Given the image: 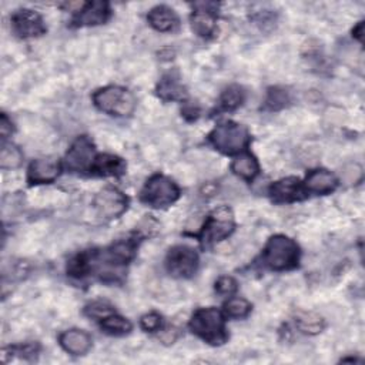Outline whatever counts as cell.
<instances>
[{
	"label": "cell",
	"mask_w": 365,
	"mask_h": 365,
	"mask_svg": "<svg viewBox=\"0 0 365 365\" xmlns=\"http://www.w3.org/2000/svg\"><path fill=\"white\" fill-rule=\"evenodd\" d=\"M23 161V153L19 147L14 144H3L1 153H0V167L3 170H11L17 168Z\"/></svg>",
	"instance_id": "25"
},
{
	"label": "cell",
	"mask_w": 365,
	"mask_h": 365,
	"mask_svg": "<svg viewBox=\"0 0 365 365\" xmlns=\"http://www.w3.org/2000/svg\"><path fill=\"white\" fill-rule=\"evenodd\" d=\"M93 269V251H84L74 255L67 264V272L71 277L83 278Z\"/></svg>",
	"instance_id": "21"
},
{
	"label": "cell",
	"mask_w": 365,
	"mask_h": 365,
	"mask_svg": "<svg viewBox=\"0 0 365 365\" xmlns=\"http://www.w3.org/2000/svg\"><path fill=\"white\" fill-rule=\"evenodd\" d=\"M251 304L240 297H232L224 304V312L230 318H244L250 314Z\"/></svg>",
	"instance_id": "26"
},
{
	"label": "cell",
	"mask_w": 365,
	"mask_h": 365,
	"mask_svg": "<svg viewBox=\"0 0 365 365\" xmlns=\"http://www.w3.org/2000/svg\"><path fill=\"white\" fill-rule=\"evenodd\" d=\"M211 144L224 154H237L250 144V133L245 125L235 121H224L218 124L208 135Z\"/></svg>",
	"instance_id": "4"
},
{
	"label": "cell",
	"mask_w": 365,
	"mask_h": 365,
	"mask_svg": "<svg viewBox=\"0 0 365 365\" xmlns=\"http://www.w3.org/2000/svg\"><path fill=\"white\" fill-rule=\"evenodd\" d=\"M100 327L103 328V331H106L107 334L111 335H123L131 331L133 325L128 319H125L124 317L111 314L103 319H100Z\"/></svg>",
	"instance_id": "22"
},
{
	"label": "cell",
	"mask_w": 365,
	"mask_h": 365,
	"mask_svg": "<svg viewBox=\"0 0 365 365\" xmlns=\"http://www.w3.org/2000/svg\"><path fill=\"white\" fill-rule=\"evenodd\" d=\"M218 4L211 1H201L194 4L191 14V27L201 37H210L215 31Z\"/></svg>",
	"instance_id": "11"
},
{
	"label": "cell",
	"mask_w": 365,
	"mask_h": 365,
	"mask_svg": "<svg viewBox=\"0 0 365 365\" xmlns=\"http://www.w3.org/2000/svg\"><path fill=\"white\" fill-rule=\"evenodd\" d=\"M96 148L93 141L86 137H77L66 154V167L73 173H86L93 168L96 161Z\"/></svg>",
	"instance_id": "8"
},
{
	"label": "cell",
	"mask_w": 365,
	"mask_h": 365,
	"mask_svg": "<svg viewBox=\"0 0 365 365\" xmlns=\"http://www.w3.org/2000/svg\"><path fill=\"white\" fill-rule=\"evenodd\" d=\"M362 33H364V21H359V23L356 24V27H354L352 36H354L355 38H358V40L362 43Z\"/></svg>",
	"instance_id": "33"
},
{
	"label": "cell",
	"mask_w": 365,
	"mask_h": 365,
	"mask_svg": "<svg viewBox=\"0 0 365 365\" xmlns=\"http://www.w3.org/2000/svg\"><path fill=\"white\" fill-rule=\"evenodd\" d=\"M10 21L13 31L21 38L38 37L46 33V26L41 16L29 9H21L13 13Z\"/></svg>",
	"instance_id": "10"
},
{
	"label": "cell",
	"mask_w": 365,
	"mask_h": 365,
	"mask_svg": "<svg viewBox=\"0 0 365 365\" xmlns=\"http://www.w3.org/2000/svg\"><path fill=\"white\" fill-rule=\"evenodd\" d=\"M235 220L234 212L227 205H220L218 208L212 210L207 217L201 232L198 234L200 241L202 245H211L225 240L234 231Z\"/></svg>",
	"instance_id": "6"
},
{
	"label": "cell",
	"mask_w": 365,
	"mask_h": 365,
	"mask_svg": "<svg viewBox=\"0 0 365 365\" xmlns=\"http://www.w3.org/2000/svg\"><path fill=\"white\" fill-rule=\"evenodd\" d=\"M336 185H338L336 177L331 171L324 168H317L309 171L304 182V187L307 191L314 194H321V195L332 192L336 188Z\"/></svg>",
	"instance_id": "15"
},
{
	"label": "cell",
	"mask_w": 365,
	"mask_h": 365,
	"mask_svg": "<svg viewBox=\"0 0 365 365\" xmlns=\"http://www.w3.org/2000/svg\"><path fill=\"white\" fill-rule=\"evenodd\" d=\"M160 336H161V339H163L165 344H171V342H174V341H175V338H177V332H175L174 329L167 328V329H163V331L160 332Z\"/></svg>",
	"instance_id": "32"
},
{
	"label": "cell",
	"mask_w": 365,
	"mask_h": 365,
	"mask_svg": "<svg viewBox=\"0 0 365 365\" xmlns=\"http://www.w3.org/2000/svg\"><path fill=\"white\" fill-rule=\"evenodd\" d=\"M264 264L274 271L292 269L299 261V248L294 240L285 235H274L268 240L264 254Z\"/></svg>",
	"instance_id": "2"
},
{
	"label": "cell",
	"mask_w": 365,
	"mask_h": 365,
	"mask_svg": "<svg viewBox=\"0 0 365 365\" xmlns=\"http://www.w3.org/2000/svg\"><path fill=\"white\" fill-rule=\"evenodd\" d=\"M238 289V284L232 277L224 275L217 279L215 282V291L221 295H232Z\"/></svg>",
	"instance_id": "29"
},
{
	"label": "cell",
	"mask_w": 365,
	"mask_h": 365,
	"mask_svg": "<svg viewBox=\"0 0 365 365\" xmlns=\"http://www.w3.org/2000/svg\"><path fill=\"white\" fill-rule=\"evenodd\" d=\"M289 103H291L289 91H287L282 87H271L267 93L264 108L269 111H278L287 107Z\"/></svg>",
	"instance_id": "23"
},
{
	"label": "cell",
	"mask_w": 365,
	"mask_h": 365,
	"mask_svg": "<svg viewBox=\"0 0 365 365\" xmlns=\"http://www.w3.org/2000/svg\"><path fill=\"white\" fill-rule=\"evenodd\" d=\"M295 321L298 328L305 334H318L324 328V319L312 312L301 314L297 317Z\"/></svg>",
	"instance_id": "27"
},
{
	"label": "cell",
	"mask_w": 365,
	"mask_h": 365,
	"mask_svg": "<svg viewBox=\"0 0 365 365\" xmlns=\"http://www.w3.org/2000/svg\"><path fill=\"white\" fill-rule=\"evenodd\" d=\"M182 114H184V117L191 114V118H197L198 117V108H195L194 106H188L182 110Z\"/></svg>",
	"instance_id": "34"
},
{
	"label": "cell",
	"mask_w": 365,
	"mask_h": 365,
	"mask_svg": "<svg viewBox=\"0 0 365 365\" xmlns=\"http://www.w3.org/2000/svg\"><path fill=\"white\" fill-rule=\"evenodd\" d=\"M268 192L275 202H294L304 198V188L297 177H287L272 182Z\"/></svg>",
	"instance_id": "12"
},
{
	"label": "cell",
	"mask_w": 365,
	"mask_h": 365,
	"mask_svg": "<svg viewBox=\"0 0 365 365\" xmlns=\"http://www.w3.org/2000/svg\"><path fill=\"white\" fill-rule=\"evenodd\" d=\"M127 204L128 200L125 194L115 187H106L100 190L93 200V207L97 215L106 220L118 218L127 210Z\"/></svg>",
	"instance_id": "9"
},
{
	"label": "cell",
	"mask_w": 365,
	"mask_h": 365,
	"mask_svg": "<svg viewBox=\"0 0 365 365\" xmlns=\"http://www.w3.org/2000/svg\"><path fill=\"white\" fill-rule=\"evenodd\" d=\"M96 107L110 115L128 117L135 108L134 94L120 86H107L93 94Z\"/></svg>",
	"instance_id": "3"
},
{
	"label": "cell",
	"mask_w": 365,
	"mask_h": 365,
	"mask_svg": "<svg viewBox=\"0 0 365 365\" xmlns=\"http://www.w3.org/2000/svg\"><path fill=\"white\" fill-rule=\"evenodd\" d=\"M165 268L173 277L190 278L198 268V254L188 245H175L165 257Z\"/></svg>",
	"instance_id": "7"
},
{
	"label": "cell",
	"mask_w": 365,
	"mask_h": 365,
	"mask_svg": "<svg viewBox=\"0 0 365 365\" xmlns=\"http://www.w3.org/2000/svg\"><path fill=\"white\" fill-rule=\"evenodd\" d=\"M157 94L164 101H181L187 97L185 87L180 83V77L177 73H167L161 77L157 86Z\"/></svg>",
	"instance_id": "18"
},
{
	"label": "cell",
	"mask_w": 365,
	"mask_h": 365,
	"mask_svg": "<svg viewBox=\"0 0 365 365\" xmlns=\"http://www.w3.org/2000/svg\"><path fill=\"white\" fill-rule=\"evenodd\" d=\"M60 174V164L54 158H37L27 170L29 184H48Z\"/></svg>",
	"instance_id": "13"
},
{
	"label": "cell",
	"mask_w": 365,
	"mask_h": 365,
	"mask_svg": "<svg viewBox=\"0 0 365 365\" xmlns=\"http://www.w3.org/2000/svg\"><path fill=\"white\" fill-rule=\"evenodd\" d=\"M147 20L154 30L161 33L174 31L180 24V20L175 11L164 4L153 7L147 14Z\"/></svg>",
	"instance_id": "16"
},
{
	"label": "cell",
	"mask_w": 365,
	"mask_h": 365,
	"mask_svg": "<svg viewBox=\"0 0 365 365\" xmlns=\"http://www.w3.org/2000/svg\"><path fill=\"white\" fill-rule=\"evenodd\" d=\"M190 329L211 345H221L228 338L224 317L214 307L198 308L190 319Z\"/></svg>",
	"instance_id": "1"
},
{
	"label": "cell",
	"mask_w": 365,
	"mask_h": 365,
	"mask_svg": "<svg viewBox=\"0 0 365 365\" xmlns=\"http://www.w3.org/2000/svg\"><path fill=\"white\" fill-rule=\"evenodd\" d=\"M58 341L61 348L71 355H84L91 348V336L83 329L64 331Z\"/></svg>",
	"instance_id": "17"
},
{
	"label": "cell",
	"mask_w": 365,
	"mask_h": 365,
	"mask_svg": "<svg viewBox=\"0 0 365 365\" xmlns=\"http://www.w3.org/2000/svg\"><path fill=\"white\" fill-rule=\"evenodd\" d=\"M0 131H1V137L4 140L13 133V124L4 113L1 114V120H0Z\"/></svg>",
	"instance_id": "31"
},
{
	"label": "cell",
	"mask_w": 365,
	"mask_h": 365,
	"mask_svg": "<svg viewBox=\"0 0 365 365\" xmlns=\"http://www.w3.org/2000/svg\"><path fill=\"white\" fill-rule=\"evenodd\" d=\"M140 325L144 331H150V332L160 331L161 329V315L157 312H148L141 317Z\"/></svg>",
	"instance_id": "30"
},
{
	"label": "cell",
	"mask_w": 365,
	"mask_h": 365,
	"mask_svg": "<svg viewBox=\"0 0 365 365\" xmlns=\"http://www.w3.org/2000/svg\"><path fill=\"white\" fill-rule=\"evenodd\" d=\"M110 16V7L106 1H88L76 13L73 23L76 26H97Z\"/></svg>",
	"instance_id": "14"
},
{
	"label": "cell",
	"mask_w": 365,
	"mask_h": 365,
	"mask_svg": "<svg viewBox=\"0 0 365 365\" xmlns=\"http://www.w3.org/2000/svg\"><path fill=\"white\" fill-rule=\"evenodd\" d=\"M125 171V163L123 158L113 154H100L96 157L91 173L103 177L121 175Z\"/></svg>",
	"instance_id": "19"
},
{
	"label": "cell",
	"mask_w": 365,
	"mask_h": 365,
	"mask_svg": "<svg viewBox=\"0 0 365 365\" xmlns=\"http://www.w3.org/2000/svg\"><path fill=\"white\" fill-rule=\"evenodd\" d=\"M231 170L234 171V174L240 175L241 178L247 181H252L259 171V165L254 155L242 154L231 163Z\"/></svg>",
	"instance_id": "20"
},
{
	"label": "cell",
	"mask_w": 365,
	"mask_h": 365,
	"mask_svg": "<svg viewBox=\"0 0 365 365\" xmlns=\"http://www.w3.org/2000/svg\"><path fill=\"white\" fill-rule=\"evenodd\" d=\"M244 101V90L240 86H230L220 97V108L225 111L235 110Z\"/></svg>",
	"instance_id": "24"
},
{
	"label": "cell",
	"mask_w": 365,
	"mask_h": 365,
	"mask_svg": "<svg viewBox=\"0 0 365 365\" xmlns=\"http://www.w3.org/2000/svg\"><path fill=\"white\" fill-rule=\"evenodd\" d=\"M86 315H88L90 318H96V319H103L111 314H114V308L106 302V301H94L91 304H88L84 308Z\"/></svg>",
	"instance_id": "28"
},
{
	"label": "cell",
	"mask_w": 365,
	"mask_h": 365,
	"mask_svg": "<svg viewBox=\"0 0 365 365\" xmlns=\"http://www.w3.org/2000/svg\"><path fill=\"white\" fill-rule=\"evenodd\" d=\"M180 197V188L177 184L165 175L155 174L144 184L140 198L144 204L153 208H164L175 202Z\"/></svg>",
	"instance_id": "5"
}]
</instances>
